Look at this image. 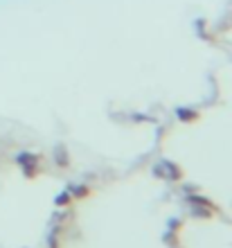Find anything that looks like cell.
I'll list each match as a JSON object with an SVG mask.
<instances>
[{"instance_id": "obj_1", "label": "cell", "mask_w": 232, "mask_h": 248, "mask_svg": "<svg viewBox=\"0 0 232 248\" xmlns=\"http://www.w3.org/2000/svg\"><path fill=\"white\" fill-rule=\"evenodd\" d=\"M77 196H84V194H88V187H77V192H75Z\"/></svg>"}]
</instances>
